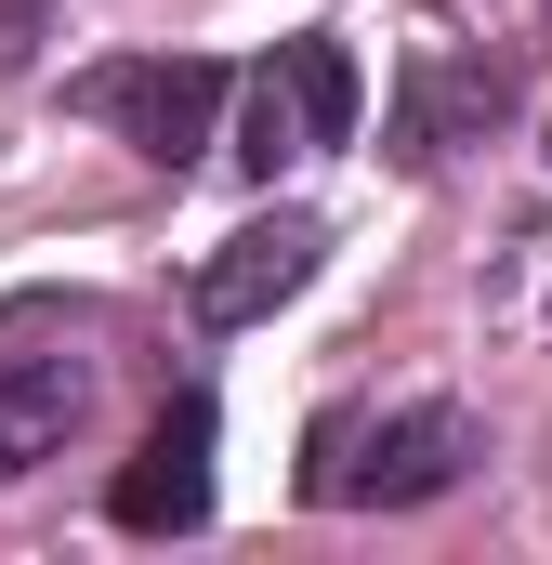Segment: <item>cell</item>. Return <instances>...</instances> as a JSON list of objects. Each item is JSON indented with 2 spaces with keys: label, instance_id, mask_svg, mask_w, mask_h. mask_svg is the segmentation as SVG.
Instances as JSON below:
<instances>
[{
  "label": "cell",
  "instance_id": "1",
  "mask_svg": "<svg viewBox=\"0 0 552 565\" xmlns=\"http://www.w3.org/2000/svg\"><path fill=\"white\" fill-rule=\"evenodd\" d=\"M460 460H474V422L460 408H395V422H329L316 434V500H342V513H408V500H447L460 487Z\"/></svg>",
  "mask_w": 552,
  "mask_h": 565
},
{
  "label": "cell",
  "instance_id": "2",
  "mask_svg": "<svg viewBox=\"0 0 552 565\" xmlns=\"http://www.w3.org/2000/svg\"><path fill=\"white\" fill-rule=\"evenodd\" d=\"M66 106L106 119V132H132L158 171H184V158L211 145V119H224V66H211V53H145V66H93Z\"/></svg>",
  "mask_w": 552,
  "mask_h": 565
},
{
  "label": "cell",
  "instance_id": "3",
  "mask_svg": "<svg viewBox=\"0 0 552 565\" xmlns=\"http://www.w3.org/2000/svg\"><path fill=\"white\" fill-rule=\"evenodd\" d=\"M106 513H119L132 540L211 526V395H171V408H158V434H145L132 460H119V487H106Z\"/></svg>",
  "mask_w": 552,
  "mask_h": 565
},
{
  "label": "cell",
  "instance_id": "4",
  "mask_svg": "<svg viewBox=\"0 0 552 565\" xmlns=\"http://www.w3.org/2000/svg\"><path fill=\"white\" fill-rule=\"evenodd\" d=\"M79 408H93V355L0 329V473H40V460L79 434Z\"/></svg>",
  "mask_w": 552,
  "mask_h": 565
},
{
  "label": "cell",
  "instance_id": "5",
  "mask_svg": "<svg viewBox=\"0 0 552 565\" xmlns=\"http://www.w3.org/2000/svg\"><path fill=\"white\" fill-rule=\"evenodd\" d=\"M316 250H329V237H316L302 211H264V224H237V237L198 264V316H211V329H251V316H276L289 289L316 277Z\"/></svg>",
  "mask_w": 552,
  "mask_h": 565
},
{
  "label": "cell",
  "instance_id": "6",
  "mask_svg": "<svg viewBox=\"0 0 552 565\" xmlns=\"http://www.w3.org/2000/svg\"><path fill=\"white\" fill-rule=\"evenodd\" d=\"M276 66H289V93H302V132H316V145H342V132H355V53H342V40H289Z\"/></svg>",
  "mask_w": 552,
  "mask_h": 565
},
{
  "label": "cell",
  "instance_id": "7",
  "mask_svg": "<svg viewBox=\"0 0 552 565\" xmlns=\"http://www.w3.org/2000/svg\"><path fill=\"white\" fill-rule=\"evenodd\" d=\"M302 93H289V66H264V79H251V119H237V158H251V171H276V158H302Z\"/></svg>",
  "mask_w": 552,
  "mask_h": 565
}]
</instances>
